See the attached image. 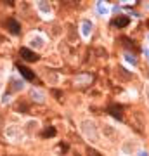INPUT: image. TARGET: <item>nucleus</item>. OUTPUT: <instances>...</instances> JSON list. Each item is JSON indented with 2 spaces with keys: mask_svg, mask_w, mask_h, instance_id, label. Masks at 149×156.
I'll list each match as a JSON object with an SVG mask.
<instances>
[{
  "mask_svg": "<svg viewBox=\"0 0 149 156\" xmlns=\"http://www.w3.org/2000/svg\"><path fill=\"white\" fill-rule=\"evenodd\" d=\"M19 54H21V57L24 59V61H28V62H35V61H38V56L35 54L33 50L26 49V47H23V49L19 50Z\"/></svg>",
  "mask_w": 149,
  "mask_h": 156,
  "instance_id": "nucleus-1",
  "label": "nucleus"
},
{
  "mask_svg": "<svg viewBox=\"0 0 149 156\" xmlns=\"http://www.w3.org/2000/svg\"><path fill=\"white\" fill-rule=\"evenodd\" d=\"M7 28L11 30V33H14V35H17L21 31V26H19V23H17L14 17H11V19L7 21Z\"/></svg>",
  "mask_w": 149,
  "mask_h": 156,
  "instance_id": "nucleus-2",
  "label": "nucleus"
},
{
  "mask_svg": "<svg viewBox=\"0 0 149 156\" xmlns=\"http://www.w3.org/2000/svg\"><path fill=\"white\" fill-rule=\"evenodd\" d=\"M17 69H19V73H21L26 80H33L35 78V73L31 71V69H28L26 66H23V64H17Z\"/></svg>",
  "mask_w": 149,
  "mask_h": 156,
  "instance_id": "nucleus-3",
  "label": "nucleus"
},
{
  "mask_svg": "<svg viewBox=\"0 0 149 156\" xmlns=\"http://www.w3.org/2000/svg\"><path fill=\"white\" fill-rule=\"evenodd\" d=\"M109 115L111 116H115V118H118V120H123L122 106H109Z\"/></svg>",
  "mask_w": 149,
  "mask_h": 156,
  "instance_id": "nucleus-4",
  "label": "nucleus"
},
{
  "mask_svg": "<svg viewBox=\"0 0 149 156\" xmlns=\"http://www.w3.org/2000/svg\"><path fill=\"white\" fill-rule=\"evenodd\" d=\"M128 23H130V19L128 17H125V16H118L115 19V26H118V28H125Z\"/></svg>",
  "mask_w": 149,
  "mask_h": 156,
  "instance_id": "nucleus-5",
  "label": "nucleus"
},
{
  "mask_svg": "<svg viewBox=\"0 0 149 156\" xmlns=\"http://www.w3.org/2000/svg\"><path fill=\"white\" fill-rule=\"evenodd\" d=\"M42 135H44V137H54V135H55V128L49 127L47 130H44V134H42Z\"/></svg>",
  "mask_w": 149,
  "mask_h": 156,
  "instance_id": "nucleus-6",
  "label": "nucleus"
},
{
  "mask_svg": "<svg viewBox=\"0 0 149 156\" xmlns=\"http://www.w3.org/2000/svg\"><path fill=\"white\" fill-rule=\"evenodd\" d=\"M87 156H101V154L95 149H92V147H87Z\"/></svg>",
  "mask_w": 149,
  "mask_h": 156,
  "instance_id": "nucleus-7",
  "label": "nucleus"
}]
</instances>
